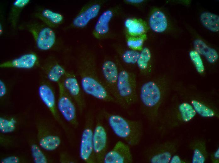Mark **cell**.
I'll return each mask as SVG.
<instances>
[{"label": "cell", "mask_w": 219, "mask_h": 163, "mask_svg": "<svg viewBox=\"0 0 219 163\" xmlns=\"http://www.w3.org/2000/svg\"><path fill=\"white\" fill-rule=\"evenodd\" d=\"M93 52L89 50H82L77 63V72L84 92L97 99L116 103L115 100L102 82L97 70Z\"/></svg>", "instance_id": "1"}, {"label": "cell", "mask_w": 219, "mask_h": 163, "mask_svg": "<svg viewBox=\"0 0 219 163\" xmlns=\"http://www.w3.org/2000/svg\"><path fill=\"white\" fill-rule=\"evenodd\" d=\"M167 87L166 79L161 77L143 83L138 92L141 111L145 116H155Z\"/></svg>", "instance_id": "2"}, {"label": "cell", "mask_w": 219, "mask_h": 163, "mask_svg": "<svg viewBox=\"0 0 219 163\" xmlns=\"http://www.w3.org/2000/svg\"><path fill=\"white\" fill-rule=\"evenodd\" d=\"M114 134L130 146L138 145L143 132L142 122L127 119L119 115L104 111L102 113Z\"/></svg>", "instance_id": "3"}, {"label": "cell", "mask_w": 219, "mask_h": 163, "mask_svg": "<svg viewBox=\"0 0 219 163\" xmlns=\"http://www.w3.org/2000/svg\"><path fill=\"white\" fill-rule=\"evenodd\" d=\"M114 98L116 103L126 109L138 100L137 82L135 75L124 69H119Z\"/></svg>", "instance_id": "4"}, {"label": "cell", "mask_w": 219, "mask_h": 163, "mask_svg": "<svg viewBox=\"0 0 219 163\" xmlns=\"http://www.w3.org/2000/svg\"><path fill=\"white\" fill-rule=\"evenodd\" d=\"M32 35L37 47L43 51L52 49L56 41L55 34L52 28L42 22H31L25 26Z\"/></svg>", "instance_id": "5"}, {"label": "cell", "mask_w": 219, "mask_h": 163, "mask_svg": "<svg viewBox=\"0 0 219 163\" xmlns=\"http://www.w3.org/2000/svg\"><path fill=\"white\" fill-rule=\"evenodd\" d=\"M59 96L57 103L58 111L64 119L74 127H77L76 106L64 87L61 81L58 83Z\"/></svg>", "instance_id": "6"}, {"label": "cell", "mask_w": 219, "mask_h": 163, "mask_svg": "<svg viewBox=\"0 0 219 163\" xmlns=\"http://www.w3.org/2000/svg\"><path fill=\"white\" fill-rule=\"evenodd\" d=\"M37 143L43 150L52 151L56 150L61 143L60 137L53 132L48 122L43 120L36 122Z\"/></svg>", "instance_id": "7"}, {"label": "cell", "mask_w": 219, "mask_h": 163, "mask_svg": "<svg viewBox=\"0 0 219 163\" xmlns=\"http://www.w3.org/2000/svg\"><path fill=\"white\" fill-rule=\"evenodd\" d=\"M102 115H100L93 131V157L94 163H103L108 148L107 131L102 122Z\"/></svg>", "instance_id": "8"}, {"label": "cell", "mask_w": 219, "mask_h": 163, "mask_svg": "<svg viewBox=\"0 0 219 163\" xmlns=\"http://www.w3.org/2000/svg\"><path fill=\"white\" fill-rule=\"evenodd\" d=\"M61 82L63 85L74 101L80 113L86 107L84 92L76 75L72 72H67Z\"/></svg>", "instance_id": "9"}, {"label": "cell", "mask_w": 219, "mask_h": 163, "mask_svg": "<svg viewBox=\"0 0 219 163\" xmlns=\"http://www.w3.org/2000/svg\"><path fill=\"white\" fill-rule=\"evenodd\" d=\"M91 116H87L86 124L82 131L80 146L81 159L87 163H94L93 157V134Z\"/></svg>", "instance_id": "10"}, {"label": "cell", "mask_w": 219, "mask_h": 163, "mask_svg": "<svg viewBox=\"0 0 219 163\" xmlns=\"http://www.w3.org/2000/svg\"><path fill=\"white\" fill-rule=\"evenodd\" d=\"M133 161L130 146L121 141H118L112 149L105 155L104 163H132Z\"/></svg>", "instance_id": "11"}, {"label": "cell", "mask_w": 219, "mask_h": 163, "mask_svg": "<svg viewBox=\"0 0 219 163\" xmlns=\"http://www.w3.org/2000/svg\"><path fill=\"white\" fill-rule=\"evenodd\" d=\"M38 93L40 99L54 119L65 128L57 108L54 92L52 86L48 83H42L38 88Z\"/></svg>", "instance_id": "12"}, {"label": "cell", "mask_w": 219, "mask_h": 163, "mask_svg": "<svg viewBox=\"0 0 219 163\" xmlns=\"http://www.w3.org/2000/svg\"><path fill=\"white\" fill-rule=\"evenodd\" d=\"M101 69V80L114 98L119 73L118 67L114 61L108 60L103 62Z\"/></svg>", "instance_id": "13"}, {"label": "cell", "mask_w": 219, "mask_h": 163, "mask_svg": "<svg viewBox=\"0 0 219 163\" xmlns=\"http://www.w3.org/2000/svg\"><path fill=\"white\" fill-rule=\"evenodd\" d=\"M38 61V58L36 54L34 53H28L2 63L0 65V67L2 68L30 69L35 66Z\"/></svg>", "instance_id": "14"}, {"label": "cell", "mask_w": 219, "mask_h": 163, "mask_svg": "<svg viewBox=\"0 0 219 163\" xmlns=\"http://www.w3.org/2000/svg\"><path fill=\"white\" fill-rule=\"evenodd\" d=\"M100 8V5L97 3H93L85 7L73 19V26L78 28L85 27L98 15Z\"/></svg>", "instance_id": "15"}, {"label": "cell", "mask_w": 219, "mask_h": 163, "mask_svg": "<svg viewBox=\"0 0 219 163\" xmlns=\"http://www.w3.org/2000/svg\"><path fill=\"white\" fill-rule=\"evenodd\" d=\"M45 76L50 82L57 83L61 81L67 71L56 59L50 58L43 66Z\"/></svg>", "instance_id": "16"}, {"label": "cell", "mask_w": 219, "mask_h": 163, "mask_svg": "<svg viewBox=\"0 0 219 163\" xmlns=\"http://www.w3.org/2000/svg\"><path fill=\"white\" fill-rule=\"evenodd\" d=\"M34 15L42 22L51 28L58 26L64 20L63 16L61 14L48 8L39 10Z\"/></svg>", "instance_id": "17"}, {"label": "cell", "mask_w": 219, "mask_h": 163, "mask_svg": "<svg viewBox=\"0 0 219 163\" xmlns=\"http://www.w3.org/2000/svg\"><path fill=\"white\" fill-rule=\"evenodd\" d=\"M113 16V12L110 10H106L102 13L94 26L93 33L95 36H102L108 33L109 23Z\"/></svg>", "instance_id": "18"}, {"label": "cell", "mask_w": 219, "mask_h": 163, "mask_svg": "<svg viewBox=\"0 0 219 163\" xmlns=\"http://www.w3.org/2000/svg\"><path fill=\"white\" fill-rule=\"evenodd\" d=\"M149 24L151 29L158 33L165 31L168 26L166 17L164 13L160 10L154 12L149 20Z\"/></svg>", "instance_id": "19"}, {"label": "cell", "mask_w": 219, "mask_h": 163, "mask_svg": "<svg viewBox=\"0 0 219 163\" xmlns=\"http://www.w3.org/2000/svg\"><path fill=\"white\" fill-rule=\"evenodd\" d=\"M196 50L199 54L204 55L210 63L215 62L218 58V55L214 49L208 46L201 39H197L194 41Z\"/></svg>", "instance_id": "20"}, {"label": "cell", "mask_w": 219, "mask_h": 163, "mask_svg": "<svg viewBox=\"0 0 219 163\" xmlns=\"http://www.w3.org/2000/svg\"><path fill=\"white\" fill-rule=\"evenodd\" d=\"M200 20L203 25L207 29L213 32L219 30V17L211 13L205 12L200 16Z\"/></svg>", "instance_id": "21"}, {"label": "cell", "mask_w": 219, "mask_h": 163, "mask_svg": "<svg viewBox=\"0 0 219 163\" xmlns=\"http://www.w3.org/2000/svg\"><path fill=\"white\" fill-rule=\"evenodd\" d=\"M19 124V121L15 117H0V130L3 134H6L14 132L17 129Z\"/></svg>", "instance_id": "22"}, {"label": "cell", "mask_w": 219, "mask_h": 163, "mask_svg": "<svg viewBox=\"0 0 219 163\" xmlns=\"http://www.w3.org/2000/svg\"><path fill=\"white\" fill-rule=\"evenodd\" d=\"M30 1L29 0H16L13 3L9 15V19L13 28H15L22 10L28 4Z\"/></svg>", "instance_id": "23"}, {"label": "cell", "mask_w": 219, "mask_h": 163, "mask_svg": "<svg viewBox=\"0 0 219 163\" xmlns=\"http://www.w3.org/2000/svg\"><path fill=\"white\" fill-rule=\"evenodd\" d=\"M30 149L33 161L35 163H48L49 162L48 157L37 144L34 142L30 143Z\"/></svg>", "instance_id": "24"}, {"label": "cell", "mask_w": 219, "mask_h": 163, "mask_svg": "<svg viewBox=\"0 0 219 163\" xmlns=\"http://www.w3.org/2000/svg\"><path fill=\"white\" fill-rule=\"evenodd\" d=\"M125 25L129 33L132 35L141 34L145 31L143 24L138 20L129 18L125 21Z\"/></svg>", "instance_id": "25"}, {"label": "cell", "mask_w": 219, "mask_h": 163, "mask_svg": "<svg viewBox=\"0 0 219 163\" xmlns=\"http://www.w3.org/2000/svg\"><path fill=\"white\" fill-rule=\"evenodd\" d=\"M151 58L150 50L147 47H144L140 53L137 64L139 69L141 71L144 72L147 69L149 62Z\"/></svg>", "instance_id": "26"}, {"label": "cell", "mask_w": 219, "mask_h": 163, "mask_svg": "<svg viewBox=\"0 0 219 163\" xmlns=\"http://www.w3.org/2000/svg\"><path fill=\"white\" fill-rule=\"evenodd\" d=\"M182 118L185 122H188L194 117L196 112L193 107L187 103H183L179 106Z\"/></svg>", "instance_id": "27"}, {"label": "cell", "mask_w": 219, "mask_h": 163, "mask_svg": "<svg viewBox=\"0 0 219 163\" xmlns=\"http://www.w3.org/2000/svg\"><path fill=\"white\" fill-rule=\"evenodd\" d=\"M192 103L196 112L202 116L210 117L214 115V113L212 109L202 103L193 100L192 102Z\"/></svg>", "instance_id": "28"}, {"label": "cell", "mask_w": 219, "mask_h": 163, "mask_svg": "<svg viewBox=\"0 0 219 163\" xmlns=\"http://www.w3.org/2000/svg\"><path fill=\"white\" fill-rule=\"evenodd\" d=\"M140 53L137 50H128L122 53L121 58L123 61L127 64H135L137 63Z\"/></svg>", "instance_id": "29"}, {"label": "cell", "mask_w": 219, "mask_h": 163, "mask_svg": "<svg viewBox=\"0 0 219 163\" xmlns=\"http://www.w3.org/2000/svg\"><path fill=\"white\" fill-rule=\"evenodd\" d=\"M171 158V153L167 151L151 156L149 160L152 163H168L170 161Z\"/></svg>", "instance_id": "30"}, {"label": "cell", "mask_w": 219, "mask_h": 163, "mask_svg": "<svg viewBox=\"0 0 219 163\" xmlns=\"http://www.w3.org/2000/svg\"><path fill=\"white\" fill-rule=\"evenodd\" d=\"M189 55L198 71L200 73L203 72L204 67L199 54L196 51H192L190 52Z\"/></svg>", "instance_id": "31"}, {"label": "cell", "mask_w": 219, "mask_h": 163, "mask_svg": "<svg viewBox=\"0 0 219 163\" xmlns=\"http://www.w3.org/2000/svg\"><path fill=\"white\" fill-rule=\"evenodd\" d=\"M143 38H131L127 41L128 46L133 50L140 49L143 45Z\"/></svg>", "instance_id": "32"}, {"label": "cell", "mask_w": 219, "mask_h": 163, "mask_svg": "<svg viewBox=\"0 0 219 163\" xmlns=\"http://www.w3.org/2000/svg\"><path fill=\"white\" fill-rule=\"evenodd\" d=\"M25 159L21 156L12 155L3 158L0 161L2 163H21L25 162Z\"/></svg>", "instance_id": "33"}, {"label": "cell", "mask_w": 219, "mask_h": 163, "mask_svg": "<svg viewBox=\"0 0 219 163\" xmlns=\"http://www.w3.org/2000/svg\"><path fill=\"white\" fill-rule=\"evenodd\" d=\"M205 161V158L198 149L194 150L192 159L193 163H204Z\"/></svg>", "instance_id": "34"}, {"label": "cell", "mask_w": 219, "mask_h": 163, "mask_svg": "<svg viewBox=\"0 0 219 163\" xmlns=\"http://www.w3.org/2000/svg\"><path fill=\"white\" fill-rule=\"evenodd\" d=\"M0 142L1 145L5 147L10 146L13 144L12 139L9 136L3 134L0 136Z\"/></svg>", "instance_id": "35"}, {"label": "cell", "mask_w": 219, "mask_h": 163, "mask_svg": "<svg viewBox=\"0 0 219 163\" xmlns=\"http://www.w3.org/2000/svg\"><path fill=\"white\" fill-rule=\"evenodd\" d=\"M7 87L4 82L2 80H0V97L2 98L7 94Z\"/></svg>", "instance_id": "36"}, {"label": "cell", "mask_w": 219, "mask_h": 163, "mask_svg": "<svg viewBox=\"0 0 219 163\" xmlns=\"http://www.w3.org/2000/svg\"><path fill=\"white\" fill-rule=\"evenodd\" d=\"M170 162L171 163H180L181 162V160L178 156L175 155L172 157Z\"/></svg>", "instance_id": "37"}, {"label": "cell", "mask_w": 219, "mask_h": 163, "mask_svg": "<svg viewBox=\"0 0 219 163\" xmlns=\"http://www.w3.org/2000/svg\"><path fill=\"white\" fill-rule=\"evenodd\" d=\"M127 1H128V2L132 3H140L142 2H143V0H127Z\"/></svg>", "instance_id": "38"}, {"label": "cell", "mask_w": 219, "mask_h": 163, "mask_svg": "<svg viewBox=\"0 0 219 163\" xmlns=\"http://www.w3.org/2000/svg\"><path fill=\"white\" fill-rule=\"evenodd\" d=\"M215 157L216 158H218L219 157V151L218 149L216 151L214 155Z\"/></svg>", "instance_id": "39"}, {"label": "cell", "mask_w": 219, "mask_h": 163, "mask_svg": "<svg viewBox=\"0 0 219 163\" xmlns=\"http://www.w3.org/2000/svg\"><path fill=\"white\" fill-rule=\"evenodd\" d=\"M3 32V26L2 25V24H0V35L2 34Z\"/></svg>", "instance_id": "40"}]
</instances>
